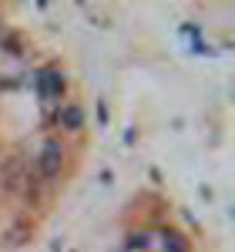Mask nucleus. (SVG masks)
I'll return each instance as SVG.
<instances>
[{
	"instance_id": "f257e3e1",
	"label": "nucleus",
	"mask_w": 235,
	"mask_h": 252,
	"mask_svg": "<svg viewBox=\"0 0 235 252\" xmlns=\"http://www.w3.org/2000/svg\"><path fill=\"white\" fill-rule=\"evenodd\" d=\"M60 165H64V148H60L58 141H47L40 148V175L44 178H54L60 172Z\"/></svg>"
},
{
	"instance_id": "f03ea898",
	"label": "nucleus",
	"mask_w": 235,
	"mask_h": 252,
	"mask_svg": "<svg viewBox=\"0 0 235 252\" xmlns=\"http://www.w3.org/2000/svg\"><path fill=\"white\" fill-rule=\"evenodd\" d=\"M40 94L44 97L60 94V74L58 71H40Z\"/></svg>"
},
{
	"instance_id": "7ed1b4c3",
	"label": "nucleus",
	"mask_w": 235,
	"mask_h": 252,
	"mask_svg": "<svg viewBox=\"0 0 235 252\" xmlns=\"http://www.w3.org/2000/svg\"><path fill=\"white\" fill-rule=\"evenodd\" d=\"M81 125H84V111H81V108H67V111H64V128H67V131H78Z\"/></svg>"
}]
</instances>
